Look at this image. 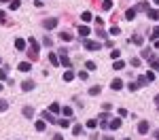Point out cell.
<instances>
[{
	"label": "cell",
	"mask_w": 159,
	"mask_h": 140,
	"mask_svg": "<svg viewBox=\"0 0 159 140\" xmlns=\"http://www.w3.org/2000/svg\"><path fill=\"white\" fill-rule=\"evenodd\" d=\"M83 45H85V49H87V51H98V49L102 47L98 40H89V38H87V40L83 42Z\"/></svg>",
	"instance_id": "6da1fadb"
},
{
	"label": "cell",
	"mask_w": 159,
	"mask_h": 140,
	"mask_svg": "<svg viewBox=\"0 0 159 140\" xmlns=\"http://www.w3.org/2000/svg\"><path fill=\"white\" fill-rule=\"evenodd\" d=\"M42 26H45V30H55V28H57V19H55V17L45 19V24H42Z\"/></svg>",
	"instance_id": "7a4b0ae2"
},
{
	"label": "cell",
	"mask_w": 159,
	"mask_h": 140,
	"mask_svg": "<svg viewBox=\"0 0 159 140\" xmlns=\"http://www.w3.org/2000/svg\"><path fill=\"white\" fill-rule=\"evenodd\" d=\"M121 117H115V119H110L108 121V127H110V130H119V127H121Z\"/></svg>",
	"instance_id": "3957f363"
},
{
	"label": "cell",
	"mask_w": 159,
	"mask_h": 140,
	"mask_svg": "<svg viewBox=\"0 0 159 140\" xmlns=\"http://www.w3.org/2000/svg\"><path fill=\"white\" fill-rule=\"evenodd\" d=\"M26 47H28V42H26V38H17V40H15V49H17V51H24Z\"/></svg>",
	"instance_id": "277c9868"
},
{
	"label": "cell",
	"mask_w": 159,
	"mask_h": 140,
	"mask_svg": "<svg viewBox=\"0 0 159 140\" xmlns=\"http://www.w3.org/2000/svg\"><path fill=\"white\" fill-rule=\"evenodd\" d=\"M17 70H19V72H30V70H32V64H30V62H21L19 66H17Z\"/></svg>",
	"instance_id": "5b68a950"
},
{
	"label": "cell",
	"mask_w": 159,
	"mask_h": 140,
	"mask_svg": "<svg viewBox=\"0 0 159 140\" xmlns=\"http://www.w3.org/2000/svg\"><path fill=\"white\" fill-rule=\"evenodd\" d=\"M28 45L32 47V53H34V55H38V51H40V47H38V42H36L34 38H28Z\"/></svg>",
	"instance_id": "8992f818"
},
{
	"label": "cell",
	"mask_w": 159,
	"mask_h": 140,
	"mask_svg": "<svg viewBox=\"0 0 159 140\" xmlns=\"http://www.w3.org/2000/svg\"><path fill=\"white\" fill-rule=\"evenodd\" d=\"M110 87L115 91H119V89H123V81L121 79H113V83H110Z\"/></svg>",
	"instance_id": "52a82bcc"
},
{
	"label": "cell",
	"mask_w": 159,
	"mask_h": 140,
	"mask_svg": "<svg viewBox=\"0 0 159 140\" xmlns=\"http://www.w3.org/2000/svg\"><path fill=\"white\" fill-rule=\"evenodd\" d=\"M149 132V121H140L138 123V134H146Z\"/></svg>",
	"instance_id": "ba28073f"
},
{
	"label": "cell",
	"mask_w": 159,
	"mask_h": 140,
	"mask_svg": "<svg viewBox=\"0 0 159 140\" xmlns=\"http://www.w3.org/2000/svg\"><path fill=\"white\" fill-rule=\"evenodd\" d=\"M21 89L24 91H32L34 89V81H24V83H21Z\"/></svg>",
	"instance_id": "9c48e42d"
},
{
	"label": "cell",
	"mask_w": 159,
	"mask_h": 140,
	"mask_svg": "<svg viewBox=\"0 0 159 140\" xmlns=\"http://www.w3.org/2000/svg\"><path fill=\"white\" fill-rule=\"evenodd\" d=\"M42 121H51V123H57V119H55V117H53V115H51L49 110H45V112H42Z\"/></svg>",
	"instance_id": "30bf717a"
},
{
	"label": "cell",
	"mask_w": 159,
	"mask_h": 140,
	"mask_svg": "<svg viewBox=\"0 0 159 140\" xmlns=\"http://www.w3.org/2000/svg\"><path fill=\"white\" fill-rule=\"evenodd\" d=\"M98 119H100V125H102V127H108V112H102Z\"/></svg>",
	"instance_id": "8fae6325"
},
{
	"label": "cell",
	"mask_w": 159,
	"mask_h": 140,
	"mask_svg": "<svg viewBox=\"0 0 159 140\" xmlns=\"http://www.w3.org/2000/svg\"><path fill=\"white\" fill-rule=\"evenodd\" d=\"M59 57V64H62L64 68H70V57L68 55H57Z\"/></svg>",
	"instance_id": "7c38bea8"
},
{
	"label": "cell",
	"mask_w": 159,
	"mask_h": 140,
	"mask_svg": "<svg viewBox=\"0 0 159 140\" xmlns=\"http://www.w3.org/2000/svg\"><path fill=\"white\" fill-rule=\"evenodd\" d=\"M34 130H36V132H45V130H47V123H45V121H36V123H34Z\"/></svg>",
	"instance_id": "4fadbf2b"
},
{
	"label": "cell",
	"mask_w": 159,
	"mask_h": 140,
	"mask_svg": "<svg viewBox=\"0 0 159 140\" xmlns=\"http://www.w3.org/2000/svg\"><path fill=\"white\" fill-rule=\"evenodd\" d=\"M47 110H49V112H51V115H57V112H59V110H62V106H59V104H55V102H53V104H51V106H49V108H47Z\"/></svg>",
	"instance_id": "5bb4252c"
},
{
	"label": "cell",
	"mask_w": 159,
	"mask_h": 140,
	"mask_svg": "<svg viewBox=\"0 0 159 140\" xmlns=\"http://www.w3.org/2000/svg\"><path fill=\"white\" fill-rule=\"evenodd\" d=\"M21 112H24V117H28V119H32V117H34V108H32V106H26Z\"/></svg>",
	"instance_id": "9a60e30c"
},
{
	"label": "cell",
	"mask_w": 159,
	"mask_h": 140,
	"mask_svg": "<svg viewBox=\"0 0 159 140\" xmlns=\"http://www.w3.org/2000/svg\"><path fill=\"white\" fill-rule=\"evenodd\" d=\"M123 68H125V62H123V60H115L113 70H123Z\"/></svg>",
	"instance_id": "2e32d148"
},
{
	"label": "cell",
	"mask_w": 159,
	"mask_h": 140,
	"mask_svg": "<svg viewBox=\"0 0 159 140\" xmlns=\"http://www.w3.org/2000/svg\"><path fill=\"white\" fill-rule=\"evenodd\" d=\"M49 62H51L53 66H59V57H57V53H49Z\"/></svg>",
	"instance_id": "e0dca14e"
},
{
	"label": "cell",
	"mask_w": 159,
	"mask_h": 140,
	"mask_svg": "<svg viewBox=\"0 0 159 140\" xmlns=\"http://www.w3.org/2000/svg\"><path fill=\"white\" fill-rule=\"evenodd\" d=\"M74 77H76V74L72 72V70H66V72H64V81H66V83H70Z\"/></svg>",
	"instance_id": "ac0fdd59"
},
{
	"label": "cell",
	"mask_w": 159,
	"mask_h": 140,
	"mask_svg": "<svg viewBox=\"0 0 159 140\" xmlns=\"http://www.w3.org/2000/svg\"><path fill=\"white\" fill-rule=\"evenodd\" d=\"M81 19H83L85 24H89V21L94 19V17H91V13H89V11H85V13H81Z\"/></svg>",
	"instance_id": "d6986e66"
},
{
	"label": "cell",
	"mask_w": 159,
	"mask_h": 140,
	"mask_svg": "<svg viewBox=\"0 0 159 140\" xmlns=\"http://www.w3.org/2000/svg\"><path fill=\"white\" fill-rule=\"evenodd\" d=\"M134 17H136V9H127V13H125V19H127V21H131Z\"/></svg>",
	"instance_id": "ffe728a7"
},
{
	"label": "cell",
	"mask_w": 159,
	"mask_h": 140,
	"mask_svg": "<svg viewBox=\"0 0 159 140\" xmlns=\"http://www.w3.org/2000/svg\"><path fill=\"white\" fill-rule=\"evenodd\" d=\"M79 34L81 36H89V28H87V26H79Z\"/></svg>",
	"instance_id": "44dd1931"
},
{
	"label": "cell",
	"mask_w": 159,
	"mask_h": 140,
	"mask_svg": "<svg viewBox=\"0 0 159 140\" xmlns=\"http://www.w3.org/2000/svg\"><path fill=\"white\" fill-rule=\"evenodd\" d=\"M59 36H62V40H64V42H70V40H72V34H70V32H62Z\"/></svg>",
	"instance_id": "7402d4cb"
},
{
	"label": "cell",
	"mask_w": 159,
	"mask_h": 140,
	"mask_svg": "<svg viewBox=\"0 0 159 140\" xmlns=\"http://www.w3.org/2000/svg\"><path fill=\"white\" fill-rule=\"evenodd\" d=\"M62 112H64V117H66V119H68V117H72V108H70V106H64Z\"/></svg>",
	"instance_id": "603a6c76"
},
{
	"label": "cell",
	"mask_w": 159,
	"mask_h": 140,
	"mask_svg": "<svg viewBox=\"0 0 159 140\" xmlns=\"http://www.w3.org/2000/svg\"><path fill=\"white\" fill-rule=\"evenodd\" d=\"M131 42H134V45H144V38H142V36H134V38H131Z\"/></svg>",
	"instance_id": "cb8c5ba5"
},
{
	"label": "cell",
	"mask_w": 159,
	"mask_h": 140,
	"mask_svg": "<svg viewBox=\"0 0 159 140\" xmlns=\"http://www.w3.org/2000/svg\"><path fill=\"white\" fill-rule=\"evenodd\" d=\"M72 134L74 136H81V134H83V127L81 125H72Z\"/></svg>",
	"instance_id": "d4e9b609"
},
{
	"label": "cell",
	"mask_w": 159,
	"mask_h": 140,
	"mask_svg": "<svg viewBox=\"0 0 159 140\" xmlns=\"http://www.w3.org/2000/svg\"><path fill=\"white\" fill-rule=\"evenodd\" d=\"M57 125L59 127H70V121L68 119H57Z\"/></svg>",
	"instance_id": "484cf974"
},
{
	"label": "cell",
	"mask_w": 159,
	"mask_h": 140,
	"mask_svg": "<svg viewBox=\"0 0 159 140\" xmlns=\"http://www.w3.org/2000/svg\"><path fill=\"white\" fill-rule=\"evenodd\" d=\"M9 108V102L7 100H2V98H0V112H4V110H7Z\"/></svg>",
	"instance_id": "4316f807"
},
{
	"label": "cell",
	"mask_w": 159,
	"mask_h": 140,
	"mask_svg": "<svg viewBox=\"0 0 159 140\" xmlns=\"http://www.w3.org/2000/svg\"><path fill=\"white\" fill-rule=\"evenodd\" d=\"M146 83H149V81H146V77H138V83H136V85H138V87H144Z\"/></svg>",
	"instance_id": "83f0119b"
},
{
	"label": "cell",
	"mask_w": 159,
	"mask_h": 140,
	"mask_svg": "<svg viewBox=\"0 0 159 140\" xmlns=\"http://www.w3.org/2000/svg\"><path fill=\"white\" fill-rule=\"evenodd\" d=\"M149 17H151V19H157V21H159V11H155V9H153V11H149Z\"/></svg>",
	"instance_id": "f1b7e54d"
},
{
	"label": "cell",
	"mask_w": 159,
	"mask_h": 140,
	"mask_svg": "<svg viewBox=\"0 0 159 140\" xmlns=\"http://www.w3.org/2000/svg\"><path fill=\"white\" fill-rule=\"evenodd\" d=\"M100 91H102V87H98V85H96V87H91V89H89V96H98Z\"/></svg>",
	"instance_id": "f546056e"
},
{
	"label": "cell",
	"mask_w": 159,
	"mask_h": 140,
	"mask_svg": "<svg viewBox=\"0 0 159 140\" xmlns=\"http://www.w3.org/2000/svg\"><path fill=\"white\" fill-rule=\"evenodd\" d=\"M87 127H89V130H94V127H98V121H96V119H89V121H87Z\"/></svg>",
	"instance_id": "4dcf8cb0"
},
{
	"label": "cell",
	"mask_w": 159,
	"mask_h": 140,
	"mask_svg": "<svg viewBox=\"0 0 159 140\" xmlns=\"http://www.w3.org/2000/svg\"><path fill=\"white\" fill-rule=\"evenodd\" d=\"M110 57H113V60H119V57H121V51H119V49H115V51L110 53Z\"/></svg>",
	"instance_id": "1f68e13d"
},
{
	"label": "cell",
	"mask_w": 159,
	"mask_h": 140,
	"mask_svg": "<svg viewBox=\"0 0 159 140\" xmlns=\"http://www.w3.org/2000/svg\"><path fill=\"white\" fill-rule=\"evenodd\" d=\"M102 7H104V11H110V9H113V2H110V0H106Z\"/></svg>",
	"instance_id": "d6a6232c"
},
{
	"label": "cell",
	"mask_w": 159,
	"mask_h": 140,
	"mask_svg": "<svg viewBox=\"0 0 159 140\" xmlns=\"http://www.w3.org/2000/svg\"><path fill=\"white\" fill-rule=\"evenodd\" d=\"M144 77H146V81H149V83H151V81H153V79H155V72H151V70H149V72H146V74H144Z\"/></svg>",
	"instance_id": "836d02e7"
},
{
	"label": "cell",
	"mask_w": 159,
	"mask_h": 140,
	"mask_svg": "<svg viewBox=\"0 0 159 140\" xmlns=\"http://www.w3.org/2000/svg\"><path fill=\"white\" fill-rule=\"evenodd\" d=\"M119 32H121V28H119V26H113V28H110V36L113 34H119Z\"/></svg>",
	"instance_id": "e575fe53"
},
{
	"label": "cell",
	"mask_w": 159,
	"mask_h": 140,
	"mask_svg": "<svg viewBox=\"0 0 159 140\" xmlns=\"http://www.w3.org/2000/svg\"><path fill=\"white\" fill-rule=\"evenodd\" d=\"M117 112H119V117H121V119H125V117H127V110H125V108H119Z\"/></svg>",
	"instance_id": "d590c367"
},
{
	"label": "cell",
	"mask_w": 159,
	"mask_h": 140,
	"mask_svg": "<svg viewBox=\"0 0 159 140\" xmlns=\"http://www.w3.org/2000/svg\"><path fill=\"white\" fill-rule=\"evenodd\" d=\"M153 38H155V40L159 38V26H155V28H153Z\"/></svg>",
	"instance_id": "8d00e7d4"
},
{
	"label": "cell",
	"mask_w": 159,
	"mask_h": 140,
	"mask_svg": "<svg viewBox=\"0 0 159 140\" xmlns=\"http://www.w3.org/2000/svg\"><path fill=\"white\" fill-rule=\"evenodd\" d=\"M151 64H153V70H155V72H159V62H155V60L151 57Z\"/></svg>",
	"instance_id": "74e56055"
},
{
	"label": "cell",
	"mask_w": 159,
	"mask_h": 140,
	"mask_svg": "<svg viewBox=\"0 0 159 140\" xmlns=\"http://www.w3.org/2000/svg\"><path fill=\"white\" fill-rule=\"evenodd\" d=\"M0 79H2V81H9V74H7V70H0Z\"/></svg>",
	"instance_id": "f35d334b"
},
{
	"label": "cell",
	"mask_w": 159,
	"mask_h": 140,
	"mask_svg": "<svg viewBox=\"0 0 159 140\" xmlns=\"http://www.w3.org/2000/svg\"><path fill=\"white\" fill-rule=\"evenodd\" d=\"M102 108H104V112H108V110L113 108V104H108V102H104V104H102Z\"/></svg>",
	"instance_id": "ab89813d"
},
{
	"label": "cell",
	"mask_w": 159,
	"mask_h": 140,
	"mask_svg": "<svg viewBox=\"0 0 159 140\" xmlns=\"http://www.w3.org/2000/svg\"><path fill=\"white\" fill-rule=\"evenodd\" d=\"M85 68H87V70H96V64H94V62H87Z\"/></svg>",
	"instance_id": "60d3db41"
},
{
	"label": "cell",
	"mask_w": 159,
	"mask_h": 140,
	"mask_svg": "<svg viewBox=\"0 0 159 140\" xmlns=\"http://www.w3.org/2000/svg\"><path fill=\"white\" fill-rule=\"evenodd\" d=\"M127 87H129V91H138V89H140V87H138V85H136V83H129Z\"/></svg>",
	"instance_id": "b9f144b4"
},
{
	"label": "cell",
	"mask_w": 159,
	"mask_h": 140,
	"mask_svg": "<svg viewBox=\"0 0 159 140\" xmlns=\"http://www.w3.org/2000/svg\"><path fill=\"white\" fill-rule=\"evenodd\" d=\"M11 9H13V11L19 9V0H13V2H11Z\"/></svg>",
	"instance_id": "7bdbcfd3"
},
{
	"label": "cell",
	"mask_w": 159,
	"mask_h": 140,
	"mask_svg": "<svg viewBox=\"0 0 159 140\" xmlns=\"http://www.w3.org/2000/svg\"><path fill=\"white\" fill-rule=\"evenodd\" d=\"M42 45H45V47H51L53 42H51V38H45V40H42Z\"/></svg>",
	"instance_id": "ee69618b"
},
{
	"label": "cell",
	"mask_w": 159,
	"mask_h": 140,
	"mask_svg": "<svg viewBox=\"0 0 159 140\" xmlns=\"http://www.w3.org/2000/svg\"><path fill=\"white\" fill-rule=\"evenodd\" d=\"M4 17H7V13H4V11H0V21H4Z\"/></svg>",
	"instance_id": "f6af8a7d"
},
{
	"label": "cell",
	"mask_w": 159,
	"mask_h": 140,
	"mask_svg": "<svg viewBox=\"0 0 159 140\" xmlns=\"http://www.w3.org/2000/svg\"><path fill=\"white\" fill-rule=\"evenodd\" d=\"M53 140H64V138H62V134H55V136H53Z\"/></svg>",
	"instance_id": "bcb514c9"
},
{
	"label": "cell",
	"mask_w": 159,
	"mask_h": 140,
	"mask_svg": "<svg viewBox=\"0 0 159 140\" xmlns=\"http://www.w3.org/2000/svg\"><path fill=\"white\" fill-rule=\"evenodd\" d=\"M155 49H159V38L155 40Z\"/></svg>",
	"instance_id": "7dc6e473"
},
{
	"label": "cell",
	"mask_w": 159,
	"mask_h": 140,
	"mask_svg": "<svg viewBox=\"0 0 159 140\" xmlns=\"http://www.w3.org/2000/svg\"><path fill=\"white\" fill-rule=\"evenodd\" d=\"M155 138H157V140H159V130H155Z\"/></svg>",
	"instance_id": "c3c4849f"
},
{
	"label": "cell",
	"mask_w": 159,
	"mask_h": 140,
	"mask_svg": "<svg viewBox=\"0 0 159 140\" xmlns=\"http://www.w3.org/2000/svg\"><path fill=\"white\" fill-rule=\"evenodd\" d=\"M104 140H115V138H110V136H104Z\"/></svg>",
	"instance_id": "681fc988"
},
{
	"label": "cell",
	"mask_w": 159,
	"mask_h": 140,
	"mask_svg": "<svg viewBox=\"0 0 159 140\" xmlns=\"http://www.w3.org/2000/svg\"><path fill=\"white\" fill-rule=\"evenodd\" d=\"M155 102H157V104H159V94H157V96H155Z\"/></svg>",
	"instance_id": "f907efd6"
},
{
	"label": "cell",
	"mask_w": 159,
	"mask_h": 140,
	"mask_svg": "<svg viewBox=\"0 0 159 140\" xmlns=\"http://www.w3.org/2000/svg\"><path fill=\"white\" fill-rule=\"evenodd\" d=\"M153 2H155V4H157V7H159V0H153Z\"/></svg>",
	"instance_id": "816d5d0a"
},
{
	"label": "cell",
	"mask_w": 159,
	"mask_h": 140,
	"mask_svg": "<svg viewBox=\"0 0 159 140\" xmlns=\"http://www.w3.org/2000/svg\"><path fill=\"white\" fill-rule=\"evenodd\" d=\"M0 2H9V0H0Z\"/></svg>",
	"instance_id": "f5cc1de1"
},
{
	"label": "cell",
	"mask_w": 159,
	"mask_h": 140,
	"mask_svg": "<svg viewBox=\"0 0 159 140\" xmlns=\"http://www.w3.org/2000/svg\"><path fill=\"white\" fill-rule=\"evenodd\" d=\"M0 64H2V60H0Z\"/></svg>",
	"instance_id": "db71d44e"
}]
</instances>
